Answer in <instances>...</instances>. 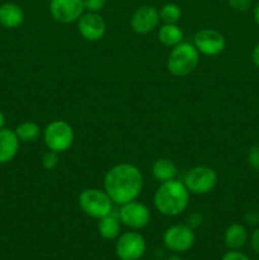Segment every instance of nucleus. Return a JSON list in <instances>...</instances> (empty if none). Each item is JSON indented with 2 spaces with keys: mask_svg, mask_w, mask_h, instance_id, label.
Masks as SVG:
<instances>
[{
  "mask_svg": "<svg viewBox=\"0 0 259 260\" xmlns=\"http://www.w3.org/2000/svg\"><path fill=\"white\" fill-rule=\"evenodd\" d=\"M144 188L141 170L130 162H119L107 170L103 179V189L117 206L135 201Z\"/></svg>",
  "mask_w": 259,
  "mask_h": 260,
  "instance_id": "obj_1",
  "label": "nucleus"
},
{
  "mask_svg": "<svg viewBox=\"0 0 259 260\" xmlns=\"http://www.w3.org/2000/svg\"><path fill=\"white\" fill-rule=\"evenodd\" d=\"M190 193L184 183L178 179L160 183L154 194V206L157 212L167 217H177L187 210Z\"/></svg>",
  "mask_w": 259,
  "mask_h": 260,
  "instance_id": "obj_2",
  "label": "nucleus"
},
{
  "mask_svg": "<svg viewBox=\"0 0 259 260\" xmlns=\"http://www.w3.org/2000/svg\"><path fill=\"white\" fill-rule=\"evenodd\" d=\"M200 63V52L190 42H180L170 50L167 58V69L173 76L184 78L190 75Z\"/></svg>",
  "mask_w": 259,
  "mask_h": 260,
  "instance_id": "obj_3",
  "label": "nucleus"
},
{
  "mask_svg": "<svg viewBox=\"0 0 259 260\" xmlns=\"http://www.w3.org/2000/svg\"><path fill=\"white\" fill-rule=\"evenodd\" d=\"M78 203L79 207L86 216L95 218V220H99V218L113 212L114 203L112 202L104 189L85 188L79 194Z\"/></svg>",
  "mask_w": 259,
  "mask_h": 260,
  "instance_id": "obj_4",
  "label": "nucleus"
},
{
  "mask_svg": "<svg viewBox=\"0 0 259 260\" xmlns=\"http://www.w3.org/2000/svg\"><path fill=\"white\" fill-rule=\"evenodd\" d=\"M42 136L43 142L48 150L61 154L73 146L75 132L69 122L63 119H55L45 127Z\"/></svg>",
  "mask_w": 259,
  "mask_h": 260,
  "instance_id": "obj_5",
  "label": "nucleus"
},
{
  "mask_svg": "<svg viewBox=\"0 0 259 260\" xmlns=\"http://www.w3.org/2000/svg\"><path fill=\"white\" fill-rule=\"evenodd\" d=\"M218 180L217 172L208 165H197L184 174L183 183L190 194L203 196L216 187Z\"/></svg>",
  "mask_w": 259,
  "mask_h": 260,
  "instance_id": "obj_6",
  "label": "nucleus"
},
{
  "mask_svg": "<svg viewBox=\"0 0 259 260\" xmlns=\"http://www.w3.org/2000/svg\"><path fill=\"white\" fill-rule=\"evenodd\" d=\"M196 241L195 230L187 223H175L164 231L163 244L173 253H185Z\"/></svg>",
  "mask_w": 259,
  "mask_h": 260,
  "instance_id": "obj_7",
  "label": "nucleus"
},
{
  "mask_svg": "<svg viewBox=\"0 0 259 260\" xmlns=\"http://www.w3.org/2000/svg\"><path fill=\"white\" fill-rule=\"evenodd\" d=\"M114 251L118 259L139 260L146 251V240L141 234L135 230L119 234L116 239Z\"/></svg>",
  "mask_w": 259,
  "mask_h": 260,
  "instance_id": "obj_8",
  "label": "nucleus"
},
{
  "mask_svg": "<svg viewBox=\"0 0 259 260\" xmlns=\"http://www.w3.org/2000/svg\"><path fill=\"white\" fill-rule=\"evenodd\" d=\"M117 215H118L122 225L135 231L145 229L151 221V212H150L149 207L137 200L119 206V211Z\"/></svg>",
  "mask_w": 259,
  "mask_h": 260,
  "instance_id": "obj_9",
  "label": "nucleus"
},
{
  "mask_svg": "<svg viewBox=\"0 0 259 260\" xmlns=\"http://www.w3.org/2000/svg\"><path fill=\"white\" fill-rule=\"evenodd\" d=\"M193 45L200 55L217 56L225 50L226 40L223 35L212 28H203L193 37Z\"/></svg>",
  "mask_w": 259,
  "mask_h": 260,
  "instance_id": "obj_10",
  "label": "nucleus"
},
{
  "mask_svg": "<svg viewBox=\"0 0 259 260\" xmlns=\"http://www.w3.org/2000/svg\"><path fill=\"white\" fill-rule=\"evenodd\" d=\"M48 10L56 22L63 24L78 22L85 12L83 0H50Z\"/></svg>",
  "mask_w": 259,
  "mask_h": 260,
  "instance_id": "obj_11",
  "label": "nucleus"
},
{
  "mask_svg": "<svg viewBox=\"0 0 259 260\" xmlns=\"http://www.w3.org/2000/svg\"><path fill=\"white\" fill-rule=\"evenodd\" d=\"M160 13L154 5H142L137 8L130 19L132 30L137 35H149L159 27Z\"/></svg>",
  "mask_w": 259,
  "mask_h": 260,
  "instance_id": "obj_12",
  "label": "nucleus"
},
{
  "mask_svg": "<svg viewBox=\"0 0 259 260\" xmlns=\"http://www.w3.org/2000/svg\"><path fill=\"white\" fill-rule=\"evenodd\" d=\"M78 30L88 42H98L106 36L107 23L99 13L84 12L78 20Z\"/></svg>",
  "mask_w": 259,
  "mask_h": 260,
  "instance_id": "obj_13",
  "label": "nucleus"
},
{
  "mask_svg": "<svg viewBox=\"0 0 259 260\" xmlns=\"http://www.w3.org/2000/svg\"><path fill=\"white\" fill-rule=\"evenodd\" d=\"M20 141L14 129H0V164H8L17 156Z\"/></svg>",
  "mask_w": 259,
  "mask_h": 260,
  "instance_id": "obj_14",
  "label": "nucleus"
},
{
  "mask_svg": "<svg viewBox=\"0 0 259 260\" xmlns=\"http://www.w3.org/2000/svg\"><path fill=\"white\" fill-rule=\"evenodd\" d=\"M24 10L15 3H4L0 5V25L7 29L20 27L24 22Z\"/></svg>",
  "mask_w": 259,
  "mask_h": 260,
  "instance_id": "obj_15",
  "label": "nucleus"
},
{
  "mask_svg": "<svg viewBox=\"0 0 259 260\" xmlns=\"http://www.w3.org/2000/svg\"><path fill=\"white\" fill-rule=\"evenodd\" d=\"M223 241L229 250H240L248 241V230L241 223H233L226 229Z\"/></svg>",
  "mask_w": 259,
  "mask_h": 260,
  "instance_id": "obj_16",
  "label": "nucleus"
},
{
  "mask_svg": "<svg viewBox=\"0 0 259 260\" xmlns=\"http://www.w3.org/2000/svg\"><path fill=\"white\" fill-rule=\"evenodd\" d=\"M151 173L156 182L164 183L168 180L177 179L178 168L173 160L168 159V157H160L152 162Z\"/></svg>",
  "mask_w": 259,
  "mask_h": 260,
  "instance_id": "obj_17",
  "label": "nucleus"
},
{
  "mask_svg": "<svg viewBox=\"0 0 259 260\" xmlns=\"http://www.w3.org/2000/svg\"><path fill=\"white\" fill-rule=\"evenodd\" d=\"M98 221V233L102 238L106 240H116L118 238L121 234V221L118 215L112 212Z\"/></svg>",
  "mask_w": 259,
  "mask_h": 260,
  "instance_id": "obj_18",
  "label": "nucleus"
},
{
  "mask_svg": "<svg viewBox=\"0 0 259 260\" xmlns=\"http://www.w3.org/2000/svg\"><path fill=\"white\" fill-rule=\"evenodd\" d=\"M157 38L161 45L167 46V47H174V46L179 45L183 42L184 38V33H183L182 28L178 24H164L159 28L157 30Z\"/></svg>",
  "mask_w": 259,
  "mask_h": 260,
  "instance_id": "obj_19",
  "label": "nucleus"
},
{
  "mask_svg": "<svg viewBox=\"0 0 259 260\" xmlns=\"http://www.w3.org/2000/svg\"><path fill=\"white\" fill-rule=\"evenodd\" d=\"M14 131L20 142H28V144L36 142L41 136V127L35 121L22 122L15 127Z\"/></svg>",
  "mask_w": 259,
  "mask_h": 260,
  "instance_id": "obj_20",
  "label": "nucleus"
},
{
  "mask_svg": "<svg viewBox=\"0 0 259 260\" xmlns=\"http://www.w3.org/2000/svg\"><path fill=\"white\" fill-rule=\"evenodd\" d=\"M160 20L167 24H177L182 18V9L175 3H167L159 10Z\"/></svg>",
  "mask_w": 259,
  "mask_h": 260,
  "instance_id": "obj_21",
  "label": "nucleus"
},
{
  "mask_svg": "<svg viewBox=\"0 0 259 260\" xmlns=\"http://www.w3.org/2000/svg\"><path fill=\"white\" fill-rule=\"evenodd\" d=\"M41 162H42V167L46 170H55L58 167V162H60L58 152L47 150L46 152H43L42 157H41Z\"/></svg>",
  "mask_w": 259,
  "mask_h": 260,
  "instance_id": "obj_22",
  "label": "nucleus"
},
{
  "mask_svg": "<svg viewBox=\"0 0 259 260\" xmlns=\"http://www.w3.org/2000/svg\"><path fill=\"white\" fill-rule=\"evenodd\" d=\"M246 162L250 169L259 172V145H254L249 149L248 155H246Z\"/></svg>",
  "mask_w": 259,
  "mask_h": 260,
  "instance_id": "obj_23",
  "label": "nucleus"
},
{
  "mask_svg": "<svg viewBox=\"0 0 259 260\" xmlns=\"http://www.w3.org/2000/svg\"><path fill=\"white\" fill-rule=\"evenodd\" d=\"M84 9L86 12L91 13H99L101 10L104 9L107 4V0H83Z\"/></svg>",
  "mask_w": 259,
  "mask_h": 260,
  "instance_id": "obj_24",
  "label": "nucleus"
},
{
  "mask_svg": "<svg viewBox=\"0 0 259 260\" xmlns=\"http://www.w3.org/2000/svg\"><path fill=\"white\" fill-rule=\"evenodd\" d=\"M228 4L235 12H246L250 9L253 0H228Z\"/></svg>",
  "mask_w": 259,
  "mask_h": 260,
  "instance_id": "obj_25",
  "label": "nucleus"
},
{
  "mask_svg": "<svg viewBox=\"0 0 259 260\" xmlns=\"http://www.w3.org/2000/svg\"><path fill=\"white\" fill-rule=\"evenodd\" d=\"M221 260H251L246 254L241 253L240 250H229L223 254Z\"/></svg>",
  "mask_w": 259,
  "mask_h": 260,
  "instance_id": "obj_26",
  "label": "nucleus"
},
{
  "mask_svg": "<svg viewBox=\"0 0 259 260\" xmlns=\"http://www.w3.org/2000/svg\"><path fill=\"white\" fill-rule=\"evenodd\" d=\"M250 246L254 250V253H256L259 255V228L254 229V231L251 233Z\"/></svg>",
  "mask_w": 259,
  "mask_h": 260,
  "instance_id": "obj_27",
  "label": "nucleus"
},
{
  "mask_svg": "<svg viewBox=\"0 0 259 260\" xmlns=\"http://www.w3.org/2000/svg\"><path fill=\"white\" fill-rule=\"evenodd\" d=\"M202 223V216L200 215V213H192V215L188 217V223L187 225H189L192 229H196L198 228V226Z\"/></svg>",
  "mask_w": 259,
  "mask_h": 260,
  "instance_id": "obj_28",
  "label": "nucleus"
},
{
  "mask_svg": "<svg viewBox=\"0 0 259 260\" xmlns=\"http://www.w3.org/2000/svg\"><path fill=\"white\" fill-rule=\"evenodd\" d=\"M245 221L249 225H255V223L259 222V213L250 211V212L245 216Z\"/></svg>",
  "mask_w": 259,
  "mask_h": 260,
  "instance_id": "obj_29",
  "label": "nucleus"
},
{
  "mask_svg": "<svg viewBox=\"0 0 259 260\" xmlns=\"http://www.w3.org/2000/svg\"><path fill=\"white\" fill-rule=\"evenodd\" d=\"M251 61L259 69V43H256L255 47L251 51Z\"/></svg>",
  "mask_w": 259,
  "mask_h": 260,
  "instance_id": "obj_30",
  "label": "nucleus"
},
{
  "mask_svg": "<svg viewBox=\"0 0 259 260\" xmlns=\"http://www.w3.org/2000/svg\"><path fill=\"white\" fill-rule=\"evenodd\" d=\"M253 15H254V20H255L256 24L259 25V2L256 3V5H255V7H254Z\"/></svg>",
  "mask_w": 259,
  "mask_h": 260,
  "instance_id": "obj_31",
  "label": "nucleus"
},
{
  "mask_svg": "<svg viewBox=\"0 0 259 260\" xmlns=\"http://www.w3.org/2000/svg\"><path fill=\"white\" fill-rule=\"evenodd\" d=\"M5 126V116L2 111H0V129L4 128Z\"/></svg>",
  "mask_w": 259,
  "mask_h": 260,
  "instance_id": "obj_32",
  "label": "nucleus"
},
{
  "mask_svg": "<svg viewBox=\"0 0 259 260\" xmlns=\"http://www.w3.org/2000/svg\"><path fill=\"white\" fill-rule=\"evenodd\" d=\"M165 260H183V259L180 258V256H178V255H172V256H169V258H167Z\"/></svg>",
  "mask_w": 259,
  "mask_h": 260,
  "instance_id": "obj_33",
  "label": "nucleus"
},
{
  "mask_svg": "<svg viewBox=\"0 0 259 260\" xmlns=\"http://www.w3.org/2000/svg\"><path fill=\"white\" fill-rule=\"evenodd\" d=\"M118 260H122V259H118Z\"/></svg>",
  "mask_w": 259,
  "mask_h": 260,
  "instance_id": "obj_34",
  "label": "nucleus"
},
{
  "mask_svg": "<svg viewBox=\"0 0 259 260\" xmlns=\"http://www.w3.org/2000/svg\"><path fill=\"white\" fill-rule=\"evenodd\" d=\"M258 140H259V137H258Z\"/></svg>",
  "mask_w": 259,
  "mask_h": 260,
  "instance_id": "obj_35",
  "label": "nucleus"
}]
</instances>
